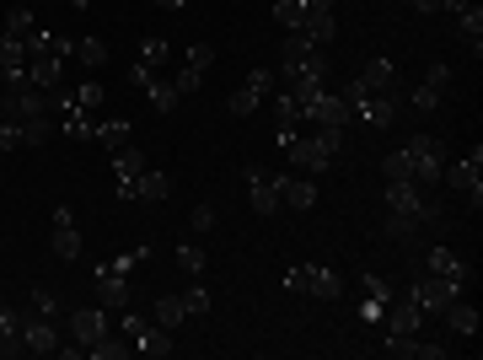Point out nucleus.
Listing matches in <instances>:
<instances>
[{
	"label": "nucleus",
	"mask_w": 483,
	"mask_h": 360,
	"mask_svg": "<svg viewBox=\"0 0 483 360\" xmlns=\"http://www.w3.org/2000/svg\"><path fill=\"white\" fill-rule=\"evenodd\" d=\"M75 54V43L70 38H59V32H43V27H32L27 32V81L32 86H59V75H65V59Z\"/></svg>",
	"instance_id": "1"
},
{
	"label": "nucleus",
	"mask_w": 483,
	"mask_h": 360,
	"mask_svg": "<svg viewBox=\"0 0 483 360\" xmlns=\"http://www.w3.org/2000/svg\"><path fill=\"white\" fill-rule=\"evenodd\" d=\"M280 75H285V86H290V81L328 86V48H317L306 32H290V38L280 43Z\"/></svg>",
	"instance_id": "2"
},
{
	"label": "nucleus",
	"mask_w": 483,
	"mask_h": 360,
	"mask_svg": "<svg viewBox=\"0 0 483 360\" xmlns=\"http://www.w3.org/2000/svg\"><path fill=\"white\" fill-rule=\"evenodd\" d=\"M403 151H409V162H414V183L430 194V189L441 183V172H446V140H441V135H409Z\"/></svg>",
	"instance_id": "3"
},
{
	"label": "nucleus",
	"mask_w": 483,
	"mask_h": 360,
	"mask_svg": "<svg viewBox=\"0 0 483 360\" xmlns=\"http://www.w3.org/2000/svg\"><path fill=\"white\" fill-rule=\"evenodd\" d=\"M0 119H16V124L48 119V92L32 86V81H11V86L0 92Z\"/></svg>",
	"instance_id": "4"
},
{
	"label": "nucleus",
	"mask_w": 483,
	"mask_h": 360,
	"mask_svg": "<svg viewBox=\"0 0 483 360\" xmlns=\"http://www.w3.org/2000/svg\"><path fill=\"white\" fill-rule=\"evenodd\" d=\"M409 291H414V302H419V312H425V318H441L457 296H468V285H462V280H446V275H430V269H425Z\"/></svg>",
	"instance_id": "5"
},
{
	"label": "nucleus",
	"mask_w": 483,
	"mask_h": 360,
	"mask_svg": "<svg viewBox=\"0 0 483 360\" xmlns=\"http://www.w3.org/2000/svg\"><path fill=\"white\" fill-rule=\"evenodd\" d=\"M285 285H290L296 296H317V302H339V296H344V280H339L333 269H323V264H296V269L285 275Z\"/></svg>",
	"instance_id": "6"
},
{
	"label": "nucleus",
	"mask_w": 483,
	"mask_h": 360,
	"mask_svg": "<svg viewBox=\"0 0 483 360\" xmlns=\"http://www.w3.org/2000/svg\"><path fill=\"white\" fill-rule=\"evenodd\" d=\"M48 253L59 264H75L81 259V232H75V210L70 205H54V232H48Z\"/></svg>",
	"instance_id": "7"
},
{
	"label": "nucleus",
	"mask_w": 483,
	"mask_h": 360,
	"mask_svg": "<svg viewBox=\"0 0 483 360\" xmlns=\"http://www.w3.org/2000/svg\"><path fill=\"white\" fill-rule=\"evenodd\" d=\"M280 145H285V156H290L296 172H328L333 167V156L317 145V135H285Z\"/></svg>",
	"instance_id": "8"
},
{
	"label": "nucleus",
	"mask_w": 483,
	"mask_h": 360,
	"mask_svg": "<svg viewBox=\"0 0 483 360\" xmlns=\"http://www.w3.org/2000/svg\"><path fill=\"white\" fill-rule=\"evenodd\" d=\"M22 345H27V356H59V329L38 307H27L22 312Z\"/></svg>",
	"instance_id": "9"
},
{
	"label": "nucleus",
	"mask_w": 483,
	"mask_h": 360,
	"mask_svg": "<svg viewBox=\"0 0 483 360\" xmlns=\"http://www.w3.org/2000/svg\"><path fill=\"white\" fill-rule=\"evenodd\" d=\"M269 92H274V70H263V65H258V70H253V75L231 92V102H226V108H231L237 119H247V113H258V102H263Z\"/></svg>",
	"instance_id": "10"
},
{
	"label": "nucleus",
	"mask_w": 483,
	"mask_h": 360,
	"mask_svg": "<svg viewBox=\"0 0 483 360\" xmlns=\"http://www.w3.org/2000/svg\"><path fill=\"white\" fill-rule=\"evenodd\" d=\"M54 135L48 119H32V124H16V119H0V151H32Z\"/></svg>",
	"instance_id": "11"
},
{
	"label": "nucleus",
	"mask_w": 483,
	"mask_h": 360,
	"mask_svg": "<svg viewBox=\"0 0 483 360\" xmlns=\"http://www.w3.org/2000/svg\"><path fill=\"white\" fill-rule=\"evenodd\" d=\"M387 334H419L425 329V312H419V302H414V291H398V296H387Z\"/></svg>",
	"instance_id": "12"
},
{
	"label": "nucleus",
	"mask_w": 483,
	"mask_h": 360,
	"mask_svg": "<svg viewBox=\"0 0 483 360\" xmlns=\"http://www.w3.org/2000/svg\"><path fill=\"white\" fill-rule=\"evenodd\" d=\"M301 124H312V129H317V124H349V102H344L339 92L323 86V92L301 108Z\"/></svg>",
	"instance_id": "13"
},
{
	"label": "nucleus",
	"mask_w": 483,
	"mask_h": 360,
	"mask_svg": "<svg viewBox=\"0 0 483 360\" xmlns=\"http://www.w3.org/2000/svg\"><path fill=\"white\" fill-rule=\"evenodd\" d=\"M108 318H113L108 307H75V312H70V339H75L81 350H91V345L108 334Z\"/></svg>",
	"instance_id": "14"
},
{
	"label": "nucleus",
	"mask_w": 483,
	"mask_h": 360,
	"mask_svg": "<svg viewBox=\"0 0 483 360\" xmlns=\"http://www.w3.org/2000/svg\"><path fill=\"white\" fill-rule=\"evenodd\" d=\"M113 172H118V199L129 205V199H134V178L145 172V151H140L134 140L118 145V151H113Z\"/></svg>",
	"instance_id": "15"
},
{
	"label": "nucleus",
	"mask_w": 483,
	"mask_h": 360,
	"mask_svg": "<svg viewBox=\"0 0 483 360\" xmlns=\"http://www.w3.org/2000/svg\"><path fill=\"white\" fill-rule=\"evenodd\" d=\"M274 189H280V210H312L317 205V183L312 178H290V172H274Z\"/></svg>",
	"instance_id": "16"
},
{
	"label": "nucleus",
	"mask_w": 483,
	"mask_h": 360,
	"mask_svg": "<svg viewBox=\"0 0 483 360\" xmlns=\"http://www.w3.org/2000/svg\"><path fill=\"white\" fill-rule=\"evenodd\" d=\"M247 199H253L258 215H280V189H274L269 167H247Z\"/></svg>",
	"instance_id": "17"
},
{
	"label": "nucleus",
	"mask_w": 483,
	"mask_h": 360,
	"mask_svg": "<svg viewBox=\"0 0 483 360\" xmlns=\"http://www.w3.org/2000/svg\"><path fill=\"white\" fill-rule=\"evenodd\" d=\"M97 307H108V312H124L129 307V275H113L108 264H97Z\"/></svg>",
	"instance_id": "18"
},
{
	"label": "nucleus",
	"mask_w": 483,
	"mask_h": 360,
	"mask_svg": "<svg viewBox=\"0 0 483 360\" xmlns=\"http://www.w3.org/2000/svg\"><path fill=\"white\" fill-rule=\"evenodd\" d=\"M479 167H483V151L473 145V156L468 162H457V167H446L441 178L452 183V189H462V194H473V210L483 205V178H479Z\"/></svg>",
	"instance_id": "19"
},
{
	"label": "nucleus",
	"mask_w": 483,
	"mask_h": 360,
	"mask_svg": "<svg viewBox=\"0 0 483 360\" xmlns=\"http://www.w3.org/2000/svg\"><path fill=\"white\" fill-rule=\"evenodd\" d=\"M0 75H5V86L11 81H27V38L0 32Z\"/></svg>",
	"instance_id": "20"
},
{
	"label": "nucleus",
	"mask_w": 483,
	"mask_h": 360,
	"mask_svg": "<svg viewBox=\"0 0 483 360\" xmlns=\"http://www.w3.org/2000/svg\"><path fill=\"white\" fill-rule=\"evenodd\" d=\"M425 205H430V194L419 189V183H387V210H398V215H425Z\"/></svg>",
	"instance_id": "21"
},
{
	"label": "nucleus",
	"mask_w": 483,
	"mask_h": 360,
	"mask_svg": "<svg viewBox=\"0 0 483 360\" xmlns=\"http://www.w3.org/2000/svg\"><path fill=\"white\" fill-rule=\"evenodd\" d=\"M425 269H430V275H446V280H462V285H473V264H468V259H457L452 248H441V242L430 248Z\"/></svg>",
	"instance_id": "22"
},
{
	"label": "nucleus",
	"mask_w": 483,
	"mask_h": 360,
	"mask_svg": "<svg viewBox=\"0 0 483 360\" xmlns=\"http://www.w3.org/2000/svg\"><path fill=\"white\" fill-rule=\"evenodd\" d=\"M355 86H360V92H392V86H398V65H392V59H371V65L355 75Z\"/></svg>",
	"instance_id": "23"
},
{
	"label": "nucleus",
	"mask_w": 483,
	"mask_h": 360,
	"mask_svg": "<svg viewBox=\"0 0 483 360\" xmlns=\"http://www.w3.org/2000/svg\"><path fill=\"white\" fill-rule=\"evenodd\" d=\"M134 350L140 356H172V329H161L156 318H145L140 334H134Z\"/></svg>",
	"instance_id": "24"
},
{
	"label": "nucleus",
	"mask_w": 483,
	"mask_h": 360,
	"mask_svg": "<svg viewBox=\"0 0 483 360\" xmlns=\"http://www.w3.org/2000/svg\"><path fill=\"white\" fill-rule=\"evenodd\" d=\"M441 318H446V329H452V334H462V339H473V334H479V307H473V302H462V296H457Z\"/></svg>",
	"instance_id": "25"
},
{
	"label": "nucleus",
	"mask_w": 483,
	"mask_h": 360,
	"mask_svg": "<svg viewBox=\"0 0 483 360\" xmlns=\"http://www.w3.org/2000/svg\"><path fill=\"white\" fill-rule=\"evenodd\" d=\"M457 38L473 43V54L483 48V5H479V0H468V5L457 11Z\"/></svg>",
	"instance_id": "26"
},
{
	"label": "nucleus",
	"mask_w": 483,
	"mask_h": 360,
	"mask_svg": "<svg viewBox=\"0 0 483 360\" xmlns=\"http://www.w3.org/2000/svg\"><path fill=\"white\" fill-rule=\"evenodd\" d=\"M59 108H65V124H59V129H65L70 140H97V119H91L86 108H75V102H59Z\"/></svg>",
	"instance_id": "27"
},
{
	"label": "nucleus",
	"mask_w": 483,
	"mask_h": 360,
	"mask_svg": "<svg viewBox=\"0 0 483 360\" xmlns=\"http://www.w3.org/2000/svg\"><path fill=\"white\" fill-rule=\"evenodd\" d=\"M167 194H172V178H167V172H151V167H145V172L134 178V199L156 205V199H167Z\"/></svg>",
	"instance_id": "28"
},
{
	"label": "nucleus",
	"mask_w": 483,
	"mask_h": 360,
	"mask_svg": "<svg viewBox=\"0 0 483 360\" xmlns=\"http://www.w3.org/2000/svg\"><path fill=\"white\" fill-rule=\"evenodd\" d=\"M274 124H280V140L296 135V124H301V102H296L290 92H280V102H274Z\"/></svg>",
	"instance_id": "29"
},
{
	"label": "nucleus",
	"mask_w": 483,
	"mask_h": 360,
	"mask_svg": "<svg viewBox=\"0 0 483 360\" xmlns=\"http://www.w3.org/2000/svg\"><path fill=\"white\" fill-rule=\"evenodd\" d=\"M129 129H134L129 119H102V124H97V140H102L108 151H118V145H129Z\"/></svg>",
	"instance_id": "30"
},
{
	"label": "nucleus",
	"mask_w": 483,
	"mask_h": 360,
	"mask_svg": "<svg viewBox=\"0 0 483 360\" xmlns=\"http://www.w3.org/2000/svg\"><path fill=\"white\" fill-rule=\"evenodd\" d=\"M75 59H81L86 70H102V65H108V43H102V38H81V43H75Z\"/></svg>",
	"instance_id": "31"
},
{
	"label": "nucleus",
	"mask_w": 483,
	"mask_h": 360,
	"mask_svg": "<svg viewBox=\"0 0 483 360\" xmlns=\"http://www.w3.org/2000/svg\"><path fill=\"white\" fill-rule=\"evenodd\" d=\"M145 97H151V108H156V113H172V108L183 102L172 81H151V86H145Z\"/></svg>",
	"instance_id": "32"
},
{
	"label": "nucleus",
	"mask_w": 483,
	"mask_h": 360,
	"mask_svg": "<svg viewBox=\"0 0 483 360\" xmlns=\"http://www.w3.org/2000/svg\"><path fill=\"white\" fill-rule=\"evenodd\" d=\"M382 172H387V183H414V162H409V151L398 145V151L382 162Z\"/></svg>",
	"instance_id": "33"
},
{
	"label": "nucleus",
	"mask_w": 483,
	"mask_h": 360,
	"mask_svg": "<svg viewBox=\"0 0 483 360\" xmlns=\"http://www.w3.org/2000/svg\"><path fill=\"white\" fill-rule=\"evenodd\" d=\"M151 318H156L161 329H177V323H188V312H183V296H161Z\"/></svg>",
	"instance_id": "34"
},
{
	"label": "nucleus",
	"mask_w": 483,
	"mask_h": 360,
	"mask_svg": "<svg viewBox=\"0 0 483 360\" xmlns=\"http://www.w3.org/2000/svg\"><path fill=\"white\" fill-rule=\"evenodd\" d=\"M129 350H134V345H129L124 334H118V339H113V334H102V339H97V345H91L86 356H91V360H124Z\"/></svg>",
	"instance_id": "35"
},
{
	"label": "nucleus",
	"mask_w": 483,
	"mask_h": 360,
	"mask_svg": "<svg viewBox=\"0 0 483 360\" xmlns=\"http://www.w3.org/2000/svg\"><path fill=\"white\" fill-rule=\"evenodd\" d=\"M274 22H280L285 32H301V22H306V0H280V5H274Z\"/></svg>",
	"instance_id": "36"
},
{
	"label": "nucleus",
	"mask_w": 483,
	"mask_h": 360,
	"mask_svg": "<svg viewBox=\"0 0 483 360\" xmlns=\"http://www.w3.org/2000/svg\"><path fill=\"white\" fill-rule=\"evenodd\" d=\"M312 135H317V145H323V151H328V156H333V162H339V156H344V124H317V129H312Z\"/></svg>",
	"instance_id": "37"
},
{
	"label": "nucleus",
	"mask_w": 483,
	"mask_h": 360,
	"mask_svg": "<svg viewBox=\"0 0 483 360\" xmlns=\"http://www.w3.org/2000/svg\"><path fill=\"white\" fill-rule=\"evenodd\" d=\"M382 232H387L392 242H409V237L419 232V221H414V215H398V210H387V221H382Z\"/></svg>",
	"instance_id": "38"
},
{
	"label": "nucleus",
	"mask_w": 483,
	"mask_h": 360,
	"mask_svg": "<svg viewBox=\"0 0 483 360\" xmlns=\"http://www.w3.org/2000/svg\"><path fill=\"white\" fill-rule=\"evenodd\" d=\"M204 264H210V259H204V248H199V242H183V248H177V269H183V275H194V280H199V275H204Z\"/></svg>",
	"instance_id": "39"
},
{
	"label": "nucleus",
	"mask_w": 483,
	"mask_h": 360,
	"mask_svg": "<svg viewBox=\"0 0 483 360\" xmlns=\"http://www.w3.org/2000/svg\"><path fill=\"white\" fill-rule=\"evenodd\" d=\"M102 97H108V92H102L97 81H86V86H75V92H70L65 102H75V108H86V113H97V108H102Z\"/></svg>",
	"instance_id": "40"
},
{
	"label": "nucleus",
	"mask_w": 483,
	"mask_h": 360,
	"mask_svg": "<svg viewBox=\"0 0 483 360\" xmlns=\"http://www.w3.org/2000/svg\"><path fill=\"white\" fill-rule=\"evenodd\" d=\"M167 54H172V43H167V38H145V43H140V65H151V70H156Z\"/></svg>",
	"instance_id": "41"
},
{
	"label": "nucleus",
	"mask_w": 483,
	"mask_h": 360,
	"mask_svg": "<svg viewBox=\"0 0 483 360\" xmlns=\"http://www.w3.org/2000/svg\"><path fill=\"white\" fill-rule=\"evenodd\" d=\"M360 296H366V302H382V307H387V296H392V285H387L382 275H360Z\"/></svg>",
	"instance_id": "42"
},
{
	"label": "nucleus",
	"mask_w": 483,
	"mask_h": 360,
	"mask_svg": "<svg viewBox=\"0 0 483 360\" xmlns=\"http://www.w3.org/2000/svg\"><path fill=\"white\" fill-rule=\"evenodd\" d=\"M183 312H188V318H204V312H210V291H204V285H188V291H183Z\"/></svg>",
	"instance_id": "43"
},
{
	"label": "nucleus",
	"mask_w": 483,
	"mask_h": 360,
	"mask_svg": "<svg viewBox=\"0 0 483 360\" xmlns=\"http://www.w3.org/2000/svg\"><path fill=\"white\" fill-rule=\"evenodd\" d=\"M38 22H32V11L27 5H11V16H5V32H16V38H27Z\"/></svg>",
	"instance_id": "44"
},
{
	"label": "nucleus",
	"mask_w": 483,
	"mask_h": 360,
	"mask_svg": "<svg viewBox=\"0 0 483 360\" xmlns=\"http://www.w3.org/2000/svg\"><path fill=\"white\" fill-rule=\"evenodd\" d=\"M414 345H419V334H387V356L398 360H414Z\"/></svg>",
	"instance_id": "45"
},
{
	"label": "nucleus",
	"mask_w": 483,
	"mask_h": 360,
	"mask_svg": "<svg viewBox=\"0 0 483 360\" xmlns=\"http://www.w3.org/2000/svg\"><path fill=\"white\" fill-rule=\"evenodd\" d=\"M210 226H215V205H194V215H188V232H194V237H204Z\"/></svg>",
	"instance_id": "46"
},
{
	"label": "nucleus",
	"mask_w": 483,
	"mask_h": 360,
	"mask_svg": "<svg viewBox=\"0 0 483 360\" xmlns=\"http://www.w3.org/2000/svg\"><path fill=\"white\" fill-rule=\"evenodd\" d=\"M145 259V248H134V253H118V259H108V269L113 275H134V264Z\"/></svg>",
	"instance_id": "47"
},
{
	"label": "nucleus",
	"mask_w": 483,
	"mask_h": 360,
	"mask_svg": "<svg viewBox=\"0 0 483 360\" xmlns=\"http://www.w3.org/2000/svg\"><path fill=\"white\" fill-rule=\"evenodd\" d=\"M27 302H32V307H38V312H43V318H54V312H59V302H54V296H48V291H43V285H38V291H32V296H27Z\"/></svg>",
	"instance_id": "48"
},
{
	"label": "nucleus",
	"mask_w": 483,
	"mask_h": 360,
	"mask_svg": "<svg viewBox=\"0 0 483 360\" xmlns=\"http://www.w3.org/2000/svg\"><path fill=\"white\" fill-rule=\"evenodd\" d=\"M355 312H360V323H382V318H387V307H382V302H360Z\"/></svg>",
	"instance_id": "49"
},
{
	"label": "nucleus",
	"mask_w": 483,
	"mask_h": 360,
	"mask_svg": "<svg viewBox=\"0 0 483 360\" xmlns=\"http://www.w3.org/2000/svg\"><path fill=\"white\" fill-rule=\"evenodd\" d=\"M129 81H134V86H151V81H156V70H151V65H140V59H134V65H129Z\"/></svg>",
	"instance_id": "50"
},
{
	"label": "nucleus",
	"mask_w": 483,
	"mask_h": 360,
	"mask_svg": "<svg viewBox=\"0 0 483 360\" xmlns=\"http://www.w3.org/2000/svg\"><path fill=\"white\" fill-rule=\"evenodd\" d=\"M414 360H446V345H425V339H419V345H414Z\"/></svg>",
	"instance_id": "51"
},
{
	"label": "nucleus",
	"mask_w": 483,
	"mask_h": 360,
	"mask_svg": "<svg viewBox=\"0 0 483 360\" xmlns=\"http://www.w3.org/2000/svg\"><path fill=\"white\" fill-rule=\"evenodd\" d=\"M468 0H436V11H462Z\"/></svg>",
	"instance_id": "52"
},
{
	"label": "nucleus",
	"mask_w": 483,
	"mask_h": 360,
	"mask_svg": "<svg viewBox=\"0 0 483 360\" xmlns=\"http://www.w3.org/2000/svg\"><path fill=\"white\" fill-rule=\"evenodd\" d=\"M156 5H167V11H183V5H188V0H156Z\"/></svg>",
	"instance_id": "53"
},
{
	"label": "nucleus",
	"mask_w": 483,
	"mask_h": 360,
	"mask_svg": "<svg viewBox=\"0 0 483 360\" xmlns=\"http://www.w3.org/2000/svg\"><path fill=\"white\" fill-rule=\"evenodd\" d=\"M409 5H414V11H436V0H409Z\"/></svg>",
	"instance_id": "54"
},
{
	"label": "nucleus",
	"mask_w": 483,
	"mask_h": 360,
	"mask_svg": "<svg viewBox=\"0 0 483 360\" xmlns=\"http://www.w3.org/2000/svg\"><path fill=\"white\" fill-rule=\"evenodd\" d=\"M70 5H91V0H70Z\"/></svg>",
	"instance_id": "55"
},
{
	"label": "nucleus",
	"mask_w": 483,
	"mask_h": 360,
	"mask_svg": "<svg viewBox=\"0 0 483 360\" xmlns=\"http://www.w3.org/2000/svg\"><path fill=\"white\" fill-rule=\"evenodd\" d=\"M0 360H5V345H0Z\"/></svg>",
	"instance_id": "56"
},
{
	"label": "nucleus",
	"mask_w": 483,
	"mask_h": 360,
	"mask_svg": "<svg viewBox=\"0 0 483 360\" xmlns=\"http://www.w3.org/2000/svg\"><path fill=\"white\" fill-rule=\"evenodd\" d=\"M0 86H5V75H0Z\"/></svg>",
	"instance_id": "57"
}]
</instances>
